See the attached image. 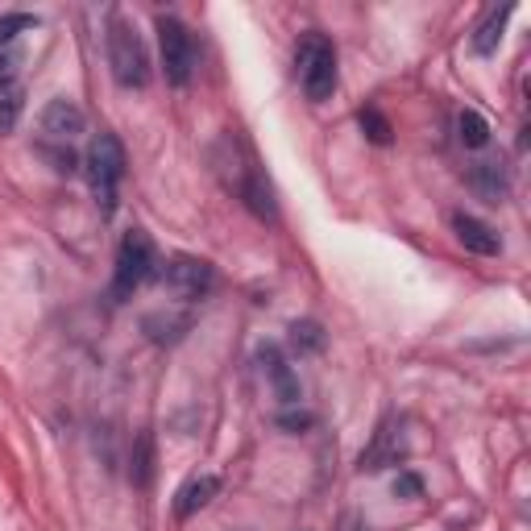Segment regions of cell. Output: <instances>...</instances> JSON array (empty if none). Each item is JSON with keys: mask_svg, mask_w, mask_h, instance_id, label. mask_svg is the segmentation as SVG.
<instances>
[{"mask_svg": "<svg viewBox=\"0 0 531 531\" xmlns=\"http://www.w3.org/2000/svg\"><path fill=\"white\" fill-rule=\"evenodd\" d=\"M21 108H25V88L21 83H5L0 88V133H13Z\"/></svg>", "mask_w": 531, "mask_h": 531, "instance_id": "17", "label": "cell"}, {"mask_svg": "<svg viewBox=\"0 0 531 531\" xmlns=\"http://www.w3.org/2000/svg\"><path fill=\"white\" fill-rule=\"evenodd\" d=\"M399 457H403V449H399L395 432L382 428L378 440H374V449H370V453H361V469H386V465H399Z\"/></svg>", "mask_w": 531, "mask_h": 531, "instance_id": "15", "label": "cell"}, {"mask_svg": "<svg viewBox=\"0 0 531 531\" xmlns=\"http://www.w3.org/2000/svg\"><path fill=\"white\" fill-rule=\"evenodd\" d=\"M83 175L92 183V195L104 216H113L117 208V187L125 179V146L117 133H96L88 154H83Z\"/></svg>", "mask_w": 531, "mask_h": 531, "instance_id": "2", "label": "cell"}, {"mask_svg": "<svg viewBox=\"0 0 531 531\" xmlns=\"http://www.w3.org/2000/svg\"><path fill=\"white\" fill-rule=\"evenodd\" d=\"M237 195H241V204L254 212L258 220H274L278 216V204H274V187L266 179V171H258L254 162L245 166V171L237 175Z\"/></svg>", "mask_w": 531, "mask_h": 531, "instance_id": "9", "label": "cell"}, {"mask_svg": "<svg viewBox=\"0 0 531 531\" xmlns=\"http://www.w3.org/2000/svg\"><path fill=\"white\" fill-rule=\"evenodd\" d=\"M457 142L465 150H486V142H490V121L478 113V108H461V113H457Z\"/></svg>", "mask_w": 531, "mask_h": 531, "instance_id": "14", "label": "cell"}, {"mask_svg": "<svg viewBox=\"0 0 531 531\" xmlns=\"http://www.w3.org/2000/svg\"><path fill=\"white\" fill-rule=\"evenodd\" d=\"M295 71H299V88L312 104H324L337 92V46H332L324 34H303L295 46Z\"/></svg>", "mask_w": 531, "mask_h": 531, "instance_id": "1", "label": "cell"}, {"mask_svg": "<svg viewBox=\"0 0 531 531\" xmlns=\"http://www.w3.org/2000/svg\"><path fill=\"white\" fill-rule=\"evenodd\" d=\"M469 187L482 195L486 204H502L507 200V191H511V175H507V166H502V158H478L469 166Z\"/></svg>", "mask_w": 531, "mask_h": 531, "instance_id": "10", "label": "cell"}, {"mask_svg": "<svg viewBox=\"0 0 531 531\" xmlns=\"http://www.w3.org/2000/svg\"><path fill=\"white\" fill-rule=\"evenodd\" d=\"M38 154L50 162L54 175H79L83 171V158L75 154V146H46V142H38Z\"/></svg>", "mask_w": 531, "mask_h": 531, "instance_id": "16", "label": "cell"}, {"mask_svg": "<svg viewBox=\"0 0 531 531\" xmlns=\"http://www.w3.org/2000/svg\"><path fill=\"white\" fill-rule=\"evenodd\" d=\"M30 30H38L34 13H5V17H0V50H13V42L21 34H30Z\"/></svg>", "mask_w": 531, "mask_h": 531, "instance_id": "20", "label": "cell"}, {"mask_svg": "<svg viewBox=\"0 0 531 531\" xmlns=\"http://www.w3.org/2000/svg\"><path fill=\"white\" fill-rule=\"evenodd\" d=\"M108 67H113V79L129 92L133 88L142 92L150 83V50L125 17H113V25H108Z\"/></svg>", "mask_w": 531, "mask_h": 531, "instance_id": "3", "label": "cell"}, {"mask_svg": "<svg viewBox=\"0 0 531 531\" xmlns=\"http://www.w3.org/2000/svg\"><path fill=\"white\" fill-rule=\"evenodd\" d=\"M357 531H370V527H357Z\"/></svg>", "mask_w": 531, "mask_h": 531, "instance_id": "24", "label": "cell"}, {"mask_svg": "<svg viewBox=\"0 0 531 531\" xmlns=\"http://www.w3.org/2000/svg\"><path fill=\"white\" fill-rule=\"evenodd\" d=\"M216 494H220V478H216V473H200V478H187V482L175 490V519L200 515Z\"/></svg>", "mask_w": 531, "mask_h": 531, "instance_id": "11", "label": "cell"}, {"mask_svg": "<svg viewBox=\"0 0 531 531\" xmlns=\"http://www.w3.org/2000/svg\"><path fill=\"white\" fill-rule=\"evenodd\" d=\"M357 125H361V133H366V142H374V146H390V137H395L390 121L378 113L374 104H370V108H361V113H357Z\"/></svg>", "mask_w": 531, "mask_h": 531, "instance_id": "18", "label": "cell"}, {"mask_svg": "<svg viewBox=\"0 0 531 531\" xmlns=\"http://www.w3.org/2000/svg\"><path fill=\"white\" fill-rule=\"evenodd\" d=\"M515 17V5H502V9H490L482 21H478V30H473V38H469V46H473V54H494L498 46H502V34H507V21Z\"/></svg>", "mask_w": 531, "mask_h": 531, "instance_id": "13", "label": "cell"}, {"mask_svg": "<svg viewBox=\"0 0 531 531\" xmlns=\"http://www.w3.org/2000/svg\"><path fill=\"white\" fill-rule=\"evenodd\" d=\"M453 233L457 241L478 258H498L502 254V237L494 225H486L482 216H469V212H453Z\"/></svg>", "mask_w": 531, "mask_h": 531, "instance_id": "8", "label": "cell"}, {"mask_svg": "<svg viewBox=\"0 0 531 531\" xmlns=\"http://www.w3.org/2000/svg\"><path fill=\"white\" fill-rule=\"evenodd\" d=\"M88 117H83V108L71 100V96H54L42 117H38V142L46 146H75V137L83 133Z\"/></svg>", "mask_w": 531, "mask_h": 531, "instance_id": "7", "label": "cell"}, {"mask_svg": "<svg viewBox=\"0 0 531 531\" xmlns=\"http://www.w3.org/2000/svg\"><path fill=\"white\" fill-rule=\"evenodd\" d=\"M17 83V50H0V88Z\"/></svg>", "mask_w": 531, "mask_h": 531, "instance_id": "22", "label": "cell"}, {"mask_svg": "<svg viewBox=\"0 0 531 531\" xmlns=\"http://www.w3.org/2000/svg\"><path fill=\"white\" fill-rule=\"evenodd\" d=\"M154 30H158V54H162L166 83H171V88H187L191 75H195V59H200V54H195L191 30L171 13H162L154 21Z\"/></svg>", "mask_w": 531, "mask_h": 531, "instance_id": "5", "label": "cell"}, {"mask_svg": "<svg viewBox=\"0 0 531 531\" xmlns=\"http://www.w3.org/2000/svg\"><path fill=\"white\" fill-rule=\"evenodd\" d=\"M158 283L171 291L175 299H183V303H200V299L212 291V283H216V270H212L204 258L179 254V258H171V262H162Z\"/></svg>", "mask_w": 531, "mask_h": 531, "instance_id": "6", "label": "cell"}, {"mask_svg": "<svg viewBox=\"0 0 531 531\" xmlns=\"http://www.w3.org/2000/svg\"><path fill=\"white\" fill-rule=\"evenodd\" d=\"M258 357H262V370L270 374V382L278 390V399H283V407H295L299 403V378L291 374V366L283 361V353H278V345H262Z\"/></svg>", "mask_w": 531, "mask_h": 531, "instance_id": "12", "label": "cell"}, {"mask_svg": "<svg viewBox=\"0 0 531 531\" xmlns=\"http://www.w3.org/2000/svg\"><path fill=\"white\" fill-rule=\"evenodd\" d=\"M158 274V249L146 229H129L117 245V266H113V299L125 303L133 291Z\"/></svg>", "mask_w": 531, "mask_h": 531, "instance_id": "4", "label": "cell"}, {"mask_svg": "<svg viewBox=\"0 0 531 531\" xmlns=\"http://www.w3.org/2000/svg\"><path fill=\"white\" fill-rule=\"evenodd\" d=\"M133 482L146 486L150 482V436L137 440V465H133Z\"/></svg>", "mask_w": 531, "mask_h": 531, "instance_id": "21", "label": "cell"}, {"mask_svg": "<svg viewBox=\"0 0 531 531\" xmlns=\"http://www.w3.org/2000/svg\"><path fill=\"white\" fill-rule=\"evenodd\" d=\"M419 490H424V486H419V478H415V473H403V478L395 482V494H411V498H415Z\"/></svg>", "mask_w": 531, "mask_h": 531, "instance_id": "23", "label": "cell"}, {"mask_svg": "<svg viewBox=\"0 0 531 531\" xmlns=\"http://www.w3.org/2000/svg\"><path fill=\"white\" fill-rule=\"evenodd\" d=\"M291 345H295L299 357L303 353H320L324 349V328L316 320H295L291 324Z\"/></svg>", "mask_w": 531, "mask_h": 531, "instance_id": "19", "label": "cell"}]
</instances>
